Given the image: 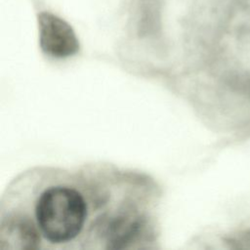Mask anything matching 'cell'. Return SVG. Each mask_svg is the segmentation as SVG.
I'll return each mask as SVG.
<instances>
[{
  "instance_id": "cell-1",
  "label": "cell",
  "mask_w": 250,
  "mask_h": 250,
  "mask_svg": "<svg viewBox=\"0 0 250 250\" xmlns=\"http://www.w3.org/2000/svg\"><path fill=\"white\" fill-rule=\"evenodd\" d=\"M38 229L52 243H65L82 230L87 218V204L75 188L55 186L45 189L35 206Z\"/></svg>"
},
{
  "instance_id": "cell-2",
  "label": "cell",
  "mask_w": 250,
  "mask_h": 250,
  "mask_svg": "<svg viewBox=\"0 0 250 250\" xmlns=\"http://www.w3.org/2000/svg\"><path fill=\"white\" fill-rule=\"evenodd\" d=\"M41 50L54 58H67L79 50V41L72 27L62 18L49 12L37 17Z\"/></svg>"
},
{
  "instance_id": "cell-3",
  "label": "cell",
  "mask_w": 250,
  "mask_h": 250,
  "mask_svg": "<svg viewBox=\"0 0 250 250\" xmlns=\"http://www.w3.org/2000/svg\"><path fill=\"white\" fill-rule=\"evenodd\" d=\"M107 248H124L134 241L144 229L143 218L135 212L119 213L102 219L97 226Z\"/></svg>"
},
{
  "instance_id": "cell-4",
  "label": "cell",
  "mask_w": 250,
  "mask_h": 250,
  "mask_svg": "<svg viewBox=\"0 0 250 250\" xmlns=\"http://www.w3.org/2000/svg\"><path fill=\"white\" fill-rule=\"evenodd\" d=\"M39 242V231L28 218L16 215L2 222L0 229L1 250L36 249Z\"/></svg>"
}]
</instances>
